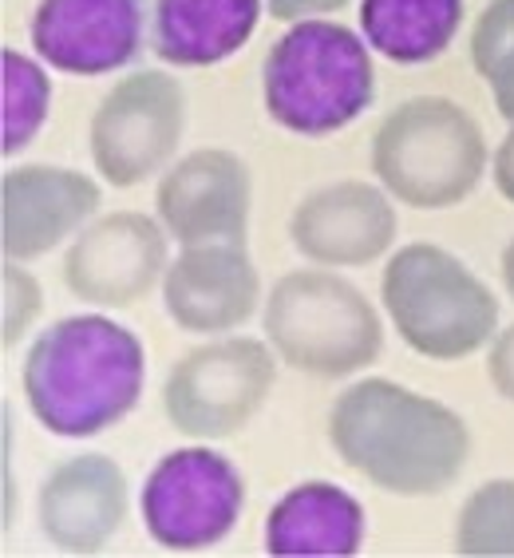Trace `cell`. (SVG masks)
<instances>
[{
  "instance_id": "6da1fadb",
  "label": "cell",
  "mask_w": 514,
  "mask_h": 558,
  "mask_svg": "<svg viewBox=\"0 0 514 558\" xmlns=\"http://www.w3.org/2000/svg\"><path fill=\"white\" fill-rule=\"evenodd\" d=\"M325 432L356 475L400 499L443 495L472 460V428L460 412L384 376L341 388Z\"/></svg>"
},
{
  "instance_id": "7a4b0ae2",
  "label": "cell",
  "mask_w": 514,
  "mask_h": 558,
  "mask_svg": "<svg viewBox=\"0 0 514 558\" xmlns=\"http://www.w3.org/2000/svg\"><path fill=\"white\" fill-rule=\"evenodd\" d=\"M147 385V349L108 313L48 325L24 356V404L60 440H91L127 420Z\"/></svg>"
},
{
  "instance_id": "3957f363",
  "label": "cell",
  "mask_w": 514,
  "mask_h": 558,
  "mask_svg": "<svg viewBox=\"0 0 514 558\" xmlns=\"http://www.w3.org/2000/svg\"><path fill=\"white\" fill-rule=\"evenodd\" d=\"M376 99L372 48L336 21H297L273 40L261 72V104L278 128L325 140L356 123Z\"/></svg>"
},
{
  "instance_id": "277c9868",
  "label": "cell",
  "mask_w": 514,
  "mask_h": 558,
  "mask_svg": "<svg viewBox=\"0 0 514 558\" xmlns=\"http://www.w3.org/2000/svg\"><path fill=\"white\" fill-rule=\"evenodd\" d=\"M491 167L479 119L448 96H412L380 119L372 174L412 210H451L479 191Z\"/></svg>"
},
{
  "instance_id": "5b68a950",
  "label": "cell",
  "mask_w": 514,
  "mask_h": 558,
  "mask_svg": "<svg viewBox=\"0 0 514 558\" xmlns=\"http://www.w3.org/2000/svg\"><path fill=\"white\" fill-rule=\"evenodd\" d=\"M261 329L281 365L317 380L365 373L384 353V322L376 305L329 266L278 278L261 305Z\"/></svg>"
},
{
  "instance_id": "8992f818",
  "label": "cell",
  "mask_w": 514,
  "mask_h": 558,
  "mask_svg": "<svg viewBox=\"0 0 514 558\" xmlns=\"http://www.w3.org/2000/svg\"><path fill=\"white\" fill-rule=\"evenodd\" d=\"M380 301L400 341L428 361H463L499 333L491 286L436 242H412L384 262Z\"/></svg>"
},
{
  "instance_id": "52a82bcc",
  "label": "cell",
  "mask_w": 514,
  "mask_h": 558,
  "mask_svg": "<svg viewBox=\"0 0 514 558\" xmlns=\"http://www.w3.org/2000/svg\"><path fill=\"white\" fill-rule=\"evenodd\" d=\"M278 385V353L257 337H218L179 361L162 385V412L191 440H230L249 428Z\"/></svg>"
},
{
  "instance_id": "ba28073f",
  "label": "cell",
  "mask_w": 514,
  "mask_h": 558,
  "mask_svg": "<svg viewBox=\"0 0 514 558\" xmlns=\"http://www.w3.org/2000/svg\"><path fill=\"white\" fill-rule=\"evenodd\" d=\"M139 511L147 535L162 550L174 555L210 550L230 538L246 511V480L234 460L206 448V440L174 448L150 468Z\"/></svg>"
},
{
  "instance_id": "9c48e42d",
  "label": "cell",
  "mask_w": 514,
  "mask_h": 558,
  "mask_svg": "<svg viewBox=\"0 0 514 558\" xmlns=\"http://www.w3.org/2000/svg\"><path fill=\"white\" fill-rule=\"evenodd\" d=\"M186 131V92L171 72H127L99 99L87 147L103 183L127 191L174 162Z\"/></svg>"
},
{
  "instance_id": "30bf717a",
  "label": "cell",
  "mask_w": 514,
  "mask_h": 558,
  "mask_svg": "<svg viewBox=\"0 0 514 558\" xmlns=\"http://www.w3.org/2000/svg\"><path fill=\"white\" fill-rule=\"evenodd\" d=\"M171 266V234L159 218L115 210L87 222L64 254V286L96 310H131Z\"/></svg>"
},
{
  "instance_id": "8fae6325",
  "label": "cell",
  "mask_w": 514,
  "mask_h": 558,
  "mask_svg": "<svg viewBox=\"0 0 514 558\" xmlns=\"http://www.w3.org/2000/svg\"><path fill=\"white\" fill-rule=\"evenodd\" d=\"M254 174L225 147H198L159 174L155 218L179 246H246Z\"/></svg>"
},
{
  "instance_id": "7c38bea8",
  "label": "cell",
  "mask_w": 514,
  "mask_h": 558,
  "mask_svg": "<svg viewBox=\"0 0 514 558\" xmlns=\"http://www.w3.org/2000/svg\"><path fill=\"white\" fill-rule=\"evenodd\" d=\"M396 206L380 183L341 179L317 186L293 206L290 242L301 258L329 269H360L396 246Z\"/></svg>"
},
{
  "instance_id": "4fadbf2b",
  "label": "cell",
  "mask_w": 514,
  "mask_h": 558,
  "mask_svg": "<svg viewBox=\"0 0 514 558\" xmlns=\"http://www.w3.org/2000/svg\"><path fill=\"white\" fill-rule=\"evenodd\" d=\"M28 36L52 72L84 80L123 72L147 40V0H40Z\"/></svg>"
},
{
  "instance_id": "5bb4252c",
  "label": "cell",
  "mask_w": 514,
  "mask_h": 558,
  "mask_svg": "<svg viewBox=\"0 0 514 558\" xmlns=\"http://www.w3.org/2000/svg\"><path fill=\"white\" fill-rule=\"evenodd\" d=\"M103 191L91 174L52 162L9 167L0 179V254L33 262L96 218Z\"/></svg>"
},
{
  "instance_id": "9a60e30c",
  "label": "cell",
  "mask_w": 514,
  "mask_h": 558,
  "mask_svg": "<svg viewBox=\"0 0 514 558\" xmlns=\"http://www.w3.org/2000/svg\"><path fill=\"white\" fill-rule=\"evenodd\" d=\"M127 507V472L103 451H79L44 475L36 523L60 555H99L123 531Z\"/></svg>"
},
{
  "instance_id": "2e32d148",
  "label": "cell",
  "mask_w": 514,
  "mask_h": 558,
  "mask_svg": "<svg viewBox=\"0 0 514 558\" xmlns=\"http://www.w3.org/2000/svg\"><path fill=\"white\" fill-rule=\"evenodd\" d=\"M162 310L183 333L222 337L261 305V274L246 246H183L162 278Z\"/></svg>"
},
{
  "instance_id": "e0dca14e",
  "label": "cell",
  "mask_w": 514,
  "mask_h": 558,
  "mask_svg": "<svg viewBox=\"0 0 514 558\" xmlns=\"http://www.w3.org/2000/svg\"><path fill=\"white\" fill-rule=\"evenodd\" d=\"M365 535L360 499L325 480L285 492L266 519V550L278 558H348L365 547Z\"/></svg>"
},
{
  "instance_id": "ac0fdd59",
  "label": "cell",
  "mask_w": 514,
  "mask_h": 558,
  "mask_svg": "<svg viewBox=\"0 0 514 558\" xmlns=\"http://www.w3.org/2000/svg\"><path fill=\"white\" fill-rule=\"evenodd\" d=\"M266 0H155L150 48L171 68H210L230 60L257 33Z\"/></svg>"
},
{
  "instance_id": "d6986e66",
  "label": "cell",
  "mask_w": 514,
  "mask_h": 558,
  "mask_svg": "<svg viewBox=\"0 0 514 558\" xmlns=\"http://www.w3.org/2000/svg\"><path fill=\"white\" fill-rule=\"evenodd\" d=\"M360 36L392 64H431L463 28V0H360Z\"/></svg>"
},
{
  "instance_id": "ffe728a7",
  "label": "cell",
  "mask_w": 514,
  "mask_h": 558,
  "mask_svg": "<svg viewBox=\"0 0 514 558\" xmlns=\"http://www.w3.org/2000/svg\"><path fill=\"white\" fill-rule=\"evenodd\" d=\"M44 60L4 48L0 52V150L12 159L16 150L40 135L48 108H52V80Z\"/></svg>"
},
{
  "instance_id": "44dd1931",
  "label": "cell",
  "mask_w": 514,
  "mask_h": 558,
  "mask_svg": "<svg viewBox=\"0 0 514 558\" xmlns=\"http://www.w3.org/2000/svg\"><path fill=\"white\" fill-rule=\"evenodd\" d=\"M455 555L514 558V480H487L463 499Z\"/></svg>"
},
{
  "instance_id": "7402d4cb",
  "label": "cell",
  "mask_w": 514,
  "mask_h": 558,
  "mask_svg": "<svg viewBox=\"0 0 514 558\" xmlns=\"http://www.w3.org/2000/svg\"><path fill=\"white\" fill-rule=\"evenodd\" d=\"M472 68L514 123V0H491L472 28Z\"/></svg>"
},
{
  "instance_id": "603a6c76",
  "label": "cell",
  "mask_w": 514,
  "mask_h": 558,
  "mask_svg": "<svg viewBox=\"0 0 514 558\" xmlns=\"http://www.w3.org/2000/svg\"><path fill=\"white\" fill-rule=\"evenodd\" d=\"M40 310H44L40 281L24 269V262L4 258V266H0V344L16 349L24 337L33 333Z\"/></svg>"
},
{
  "instance_id": "cb8c5ba5",
  "label": "cell",
  "mask_w": 514,
  "mask_h": 558,
  "mask_svg": "<svg viewBox=\"0 0 514 558\" xmlns=\"http://www.w3.org/2000/svg\"><path fill=\"white\" fill-rule=\"evenodd\" d=\"M487 380L499 397L514 404V325L494 333L491 353H487Z\"/></svg>"
},
{
  "instance_id": "d4e9b609",
  "label": "cell",
  "mask_w": 514,
  "mask_h": 558,
  "mask_svg": "<svg viewBox=\"0 0 514 558\" xmlns=\"http://www.w3.org/2000/svg\"><path fill=\"white\" fill-rule=\"evenodd\" d=\"M353 0H266V12L273 21L297 24V21H317V16H332V12L348 9Z\"/></svg>"
},
{
  "instance_id": "484cf974",
  "label": "cell",
  "mask_w": 514,
  "mask_h": 558,
  "mask_svg": "<svg viewBox=\"0 0 514 558\" xmlns=\"http://www.w3.org/2000/svg\"><path fill=\"white\" fill-rule=\"evenodd\" d=\"M491 174H494V186H499V194H503L506 203L514 206V123H511V131L503 135V143H499V150H494Z\"/></svg>"
},
{
  "instance_id": "4316f807",
  "label": "cell",
  "mask_w": 514,
  "mask_h": 558,
  "mask_svg": "<svg viewBox=\"0 0 514 558\" xmlns=\"http://www.w3.org/2000/svg\"><path fill=\"white\" fill-rule=\"evenodd\" d=\"M499 274H503V290L511 293V301H514V238L506 242L503 258H499Z\"/></svg>"
}]
</instances>
